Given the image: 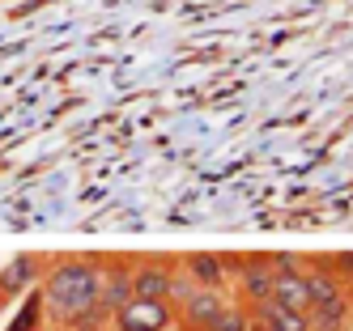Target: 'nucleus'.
I'll return each instance as SVG.
<instances>
[{"mask_svg": "<svg viewBox=\"0 0 353 331\" xmlns=\"http://www.w3.org/2000/svg\"><path fill=\"white\" fill-rule=\"evenodd\" d=\"M230 301H234V289H192V297L183 306H174L179 331H205Z\"/></svg>", "mask_w": 353, "mask_h": 331, "instance_id": "obj_7", "label": "nucleus"}, {"mask_svg": "<svg viewBox=\"0 0 353 331\" xmlns=\"http://www.w3.org/2000/svg\"><path fill=\"white\" fill-rule=\"evenodd\" d=\"M247 310L256 319V331H311V319L302 310H290L281 301H256Z\"/></svg>", "mask_w": 353, "mask_h": 331, "instance_id": "obj_10", "label": "nucleus"}, {"mask_svg": "<svg viewBox=\"0 0 353 331\" xmlns=\"http://www.w3.org/2000/svg\"><path fill=\"white\" fill-rule=\"evenodd\" d=\"M132 301V259H107L103 255V285H98V306L115 319Z\"/></svg>", "mask_w": 353, "mask_h": 331, "instance_id": "obj_8", "label": "nucleus"}, {"mask_svg": "<svg viewBox=\"0 0 353 331\" xmlns=\"http://www.w3.org/2000/svg\"><path fill=\"white\" fill-rule=\"evenodd\" d=\"M111 331H179V314L170 301H128L111 319Z\"/></svg>", "mask_w": 353, "mask_h": 331, "instance_id": "obj_5", "label": "nucleus"}, {"mask_svg": "<svg viewBox=\"0 0 353 331\" xmlns=\"http://www.w3.org/2000/svg\"><path fill=\"white\" fill-rule=\"evenodd\" d=\"M174 259H132V297L137 301H166Z\"/></svg>", "mask_w": 353, "mask_h": 331, "instance_id": "obj_9", "label": "nucleus"}, {"mask_svg": "<svg viewBox=\"0 0 353 331\" xmlns=\"http://www.w3.org/2000/svg\"><path fill=\"white\" fill-rule=\"evenodd\" d=\"M268 301H281L290 310H311V285H307V272H276L272 276V297Z\"/></svg>", "mask_w": 353, "mask_h": 331, "instance_id": "obj_11", "label": "nucleus"}, {"mask_svg": "<svg viewBox=\"0 0 353 331\" xmlns=\"http://www.w3.org/2000/svg\"><path fill=\"white\" fill-rule=\"evenodd\" d=\"M307 285H311V310H307L311 331H345L353 323L349 285L323 259H315V268H307Z\"/></svg>", "mask_w": 353, "mask_h": 331, "instance_id": "obj_2", "label": "nucleus"}, {"mask_svg": "<svg viewBox=\"0 0 353 331\" xmlns=\"http://www.w3.org/2000/svg\"><path fill=\"white\" fill-rule=\"evenodd\" d=\"M47 264H52V259H47V255H34V250L9 259L5 268H0V297L13 306V301H21L26 293H34L43 285V276H47Z\"/></svg>", "mask_w": 353, "mask_h": 331, "instance_id": "obj_4", "label": "nucleus"}, {"mask_svg": "<svg viewBox=\"0 0 353 331\" xmlns=\"http://www.w3.org/2000/svg\"><path fill=\"white\" fill-rule=\"evenodd\" d=\"M17 306V314H13V323L5 327V331H47V319H43V297H39V289L34 293H26L21 301H13Z\"/></svg>", "mask_w": 353, "mask_h": 331, "instance_id": "obj_12", "label": "nucleus"}, {"mask_svg": "<svg viewBox=\"0 0 353 331\" xmlns=\"http://www.w3.org/2000/svg\"><path fill=\"white\" fill-rule=\"evenodd\" d=\"M272 268H268V255H234V297L256 306L272 297Z\"/></svg>", "mask_w": 353, "mask_h": 331, "instance_id": "obj_6", "label": "nucleus"}, {"mask_svg": "<svg viewBox=\"0 0 353 331\" xmlns=\"http://www.w3.org/2000/svg\"><path fill=\"white\" fill-rule=\"evenodd\" d=\"M174 264L196 289H234V250H188Z\"/></svg>", "mask_w": 353, "mask_h": 331, "instance_id": "obj_3", "label": "nucleus"}, {"mask_svg": "<svg viewBox=\"0 0 353 331\" xmlns=\"http://www.w3.org/2000/svg\"><path fill=\"white\" fill-rule=\"evenodd\" d=\"M192 289H196V285L179 272V264H174V272H170V289H166V301H170V306H183V301L192 297Z\"/></svg>", "mask_w": 353, "mask_h": 331, "instance_id": "obj_14", "label": "nucleus"}, {"mask_svg": "<svg viewBox=\"0 0 353 331\" xmlns=\"http://www.w3.org/2000/svg\"><path fill=\"white\" fill-rule=\"evenodd\" d=\"M349 293H353V280H349Z\"/></svg>", "mask_w": 353, "mask_h": 331, "instance_id": "obj_16", "label": "nucleus"}, {"mask_svg": "<svg viewBox=\"0 0 353 331\" xmlns=\"http://www.w3.org/2000/svg\"><path fill=\"white\" fill-rule=\"evenodd\" d=\"M205 331H256V319H251V310H247V301H230L225 310L205 327Z\"/></svg>", "mask_w": 353, "mask_h": 331, "instance_id": "obj_13", "label": "nucleus"}, {"mask_svg": "<svg viewBox=\"0 0 353 331\" xmlns=\"http://www.w3.org/2000/svg\"><path fill=\"white\" fill-rule=\"evenodd\" d=\"M98 285H103V255H56L39 285L47 327L64 331L77 314H85L98 301Z\"/></svg>", "mask_w": 353, "mask_h": 331, "instance_id": "obj_1", "label": "nucleus"}, {"mask_svg": "<svg viewBox=\"0 0 353 331\" xmlns=\"http://www.w3.org/2000/svg\"><path fill=\"white\" fill-rule=\"evenodd\" d=\"M5 310H9V301H5V297H0V319H5Z\"/></svg>", "mask_w": 353, "mask_h": 331, "instance_id": "obj_15", "label": "nucleus"}]
</instances>
